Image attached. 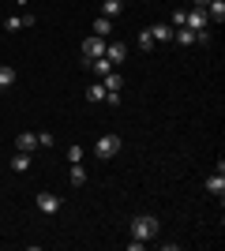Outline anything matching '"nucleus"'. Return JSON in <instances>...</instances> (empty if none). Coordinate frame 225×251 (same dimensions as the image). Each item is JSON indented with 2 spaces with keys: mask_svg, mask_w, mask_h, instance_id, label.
<instances>
[{
  "mask_svg": "<svg viewBox=\"0 0 225 251\" xmlns=\"http://www.w3.org/2000/svg\"><path fill=\"white\" fill-rule=\"evenodd\" d=\"M154 236H158V218H154V214H135V218H131V240H154Z\"/></svg>",
  "mask_w": 225,
  "mask_h": 251,
  "instance_id": "1",
  "label": "nucleus"
},
{
  "mask_svg": "<svg viewBox=\"0 0 225 251\" xmlns=\"http://www.w3.org/2000/svg\"><path fill=\"white\" fill-rule=\"evenodd\" d=\"M117 150H120V135H101L94 143V154L101 157V161H109V157H117Z\"/></svg>",
  "mask_w": 225,
  "mask_h": 251,
  "instance_id": "2",
  "label": "nucleus"
},
{
  "mask_svg": "<svg viewBox=\"0 0 225 251\" xmlns=\"http://www.w3.org/2000/svg\"><path fill=\"white\" fill-rule=\"evenodd\" d=\"M184 26L188 30H210V19H206L203 8H184Z\"/></svg>",
  "mask_w": 225,
  "mask_h": 251,
  "instance_id": "3",
  "label": "nucleus"
},
{
  "mask_svg": "<svg viewBox=\"0 0 225 251\" xmlns=\"http://www.w3.org/2000/svg\"><path fill=\"white\" fill-rule=\"evenodd\" d=\"M105 42H109V38H98V34H90V38L83 42V56H86L83 64L98 60V56H105Z\"/></svg>",
  "mask_w": 225,
  "mask_h": 251,
  "instance_id": "4",
  "label": "nucleus"
},
{
  "mask_svg": "<svg viewBox=\"0 0 225 251\" xmlns=\"http://www.w3.org/2000/svg\"><path fill=\"white\" fill-rule=\"evenodd\" d=\"M60 206H64V202H60L56 191H38V210H42V214H60Z\"/></svg>",
  "mask_w": 225,
  "mask_h": 251,
  "instance_id": "5",
  "label": "nucleus"
},
{
  "mask_svg": "<svg viewBox=\"0 0 225 251\" xmlns=\"http://www.w3.org/2000/svg\"><path fill=\"white\" fill-rule=\"evenodd\" d=\"M34 23H38V15L23 11V15H11V19H4V30H23V26H34Z\"/></svg>",
  "mask_w": 225,
  "mask_h": 251,
  "instance_id": "6",
  "label": "nucleus"
},
{
  "mask_svg": "<svg viewBox=\"0 0 225 251\" xmlns=\"http://www.w3.org/2000/svg\"><path fill=\"white\" fill-rule=\"evenodd\" d=\"M124 56H128V45L124 42H105V60H113V68H117Z\"/></svg>",
  "mask_w": 225,
  "mask_h": 251,
  "instance_id": "7",
  "label": "nucleus"
},
{
  "mask_svg": "<svg viewBox=\"0 0 225 251\" xmlns=\"http://www.w3.org/2000/svg\"><path fill=\"white\" fill-rule=\"evenodd\" d=\"M101 86H105L109 94H120V90H124V75H120L117 68H113L109 75H101Z\"/></svg>",
  "mask_w": 225,
  "mask_h": 251,
  "instance_id": "8",
  "label": "nucleus"
},
{
  "mask_svg": "<svg viewBox=\"0 0 225 251\" xmlns=\"http://www.w3.org/2000/svg\"><path fill=\"white\" fill-rule=\"evenodd\" d=\"M15 150H26V154H34V150H38V135H34V131H19V139H15Z\"/></svg>",
  "mask_w": 225,
  "mask_h": 251,
  "instance_id": "9",
  "label": "nucleus"
},
{
  "mask_svg": "<svg viewBox=\"0 0 225 251\" xmlns=\"http://www.w3.org/2000/svg\"><path fill=\"white\" fill-rule=\"evenodd\" d=\"M105 98H109V90L101 86V79H98L94 86H86V101H90V105H101Z\"/></svg>",
  "mask_w": 225,
  "mask_h": 251,
  "instance_id": "10",
  "label": "nucleus"
},
{
  "mask_svg": "<svg viewBox=\"0 0 225 251\" xmlns=\"http://www.w3.org/2000/svg\"><path fill=\"white\" fill-rule=\"evenodd\" d=\"M206 19L222 26V19H225V0H210V4H206Z\"/></svg>",
  "mask_w": 225,
  "mask_h": 251,
  "instance_id": "11",
  "label": "nucleus"
},
{
  "mask_svg": "<svg viewBox=\"0 0 225 251\" xmlns=\"http://www.w3.org/2000/svg\"><path fill=\"white\" fill-rule=\"evenodd\" d=\"M206 191H210V195H218V199H222V195H225V173H222V169H218L214 176L206 180Z\"/></svg>",
  "mask_w": 225,
  "mask_h": 251,
  "instance_id": "12",
  "label": "nucleus"
},
{
  "mask_svg": "<svg viewBox=\"0 0 225 251\" xmlns=\"http://www.w3.org/2000/svg\"><path fill=\"white\" fill-rule=\"evenodd\" d=\"M68 184H72V188H83V184H86V169H83V161H75V165H72V173H68Z\"/></svg>",
  "mask_w": 225,
  "mask_h": 251,
  "instance_id": "13",
  "label": "nucleus"
},
{
  "mask_svg": "<svg viewBox=\"0 0 225 251\" xmlns=\"http://www.w3.org/2000/svg\"><path fill=\"white\" fill-rule=\"evenodd\" d=\"M173 42L176 45H199L195 42V30H188V26H176V30H173Z\"/></svg>",
  "mask_w": 225,
  "mask_h": 251,
  "instance_id": "14",
  "label": "nucleus"
},
{
  "mask_svg": "<svg viewBox=\"0 0 225 251\" xmlns=\"http://www.w3.org/2000/svg\"><path fill=\"white\" fill-rule=\"evenodd\" d=\"M120 11H124V0H101V15L105 19H117Z\"/></svg>",
  "mask_w": 225,
  "mask_h": 251,
  "instance_id": "15",
  "label": "nucleus"
},
{
  "mask_svg": "<svg viewBox=\"0 0 225 251\" xmlns=\"http://www.w3.org/2000/svg\"><path fill=\"white\" fill-rule=\"evenodd\" d=\"M150 34H154V42H173V26H169V23H158V26H150Z\"/></svg>",
  "mask_w": 225,
  "mask_h": 251,
  "instance_id": "16",
  "label": "nucleus"
},
{
  "mask_svg": "<svg viewBox=\"0 0 225 251\" xmlns=\"http://www.w3.org/2000/svg\"><path fill=\"white\" fill-rule=\"evenodd\" d=\"M26 169H30V154H26V150H19V154L11 157V173H26Z\"/></svg>",
  "mask_w": 225,
  "mask_h": 251,
  "instance_id": "17",
  "label": "nucleus"
},
{
  "mask_svg": "<svg viewBox=\"0 0 225 251\" xmlns=\"http://www.w3.org/2000/svg\"><path fill=\"white\" fill-rule=\"evenodd\" d=\"M94 34H98V38H109V34H113V19L98 15V19H94Z\"/></svg>",
  "mask_w": 225,
  "mask_h": 251,
  "instance_id": "18",
  "label": "nucleus"
},
{
  "mask_svg": "<svg viewBox=\"0 0 225 251\" xmlns=\"http://www.w3.org/2000/svg\"><path fill=\"white\" fill-rule=\"evenodd\" d=\"M86 68H94V72H98V79H101V75H109V72H113V60H105V56H98V60H90Z\"/></svg>",
  "mask_w": 225,
  "mask_h": 251,
  "instance_id": "19",
  "label": "nucleus"
},
{
  "mask_svg": "<svg viewBox=\"0 0 225 251\" xmlns=\"http://www.w3.org/2000/svg\"><path fill=\"white\" fill-rule=\"evenodd\" d=\"M11 83H15V72H11L8 64H0V90H8Z\"/></svg>",
  "mask_w": 225,
  "mask_h": 251,
  "instance_id": "20",
  "label": "nucleus"
},
{
  "mask_svg": "<svg viewBox=\"0 0 225 251\" xmlns=\"http://www.w3.org/2000/svg\"><path fill=\"white\" fill-rule=\"evenodd\" d=\"M135 45H139L143 52H150V49H154V34H150V26H147V30H139V42H135Z\"/></svg>",
  "mask_w": 225,
  "mask_h": 251,
  "instance_id": "21",
  "label": "nucleus"
},
{
  "mask_svg": "<svg viewBox=\"0 0 225 251\" xmlns=\"http://www.w3.org/2000/svg\"><path fill=\"white\" fill-rule=\"evenodd\" d=\"M83 154H86L83 147H68V161H72V165H75V161H83Z\"/></svg>",
  "mask_w": 225,
  "mask_h": 251,
  "instance_id": "22",
  "label": "nucleus"
},
{
  "mask_svg": "<svg viewBox=\"0 0 225 251\" xmlns=\"http://www.w3.org/2000/svg\"><path fill=\"white\" fill-rule=\"evenodd\" d=\"M169 26H173V30H176V26H184V8L173 11V23H169Z\"/></svg>",
  "mask_w": 225,
  "mask_h": 251,
  "instance_id": "23",
  "label": "nucleus"
},
{
  "mask_svg": "<svg viewBox=\"0 0 225 251\" xmlns=\"http://www.w3.org/2000/svg\"><path fill=\"white\" fill-rule=\"evenodd\" d=\"M38 147H53V131H42V135H38Z\"/></svg>",
  "mask_w": 225,
  "mask_h": 251,
  "instance_id": "24",
  "label": "nucleus"
},
{
  "mask_svg": "<svg viewBox=\"0 0 225 251\" xmlns=\"http://www.w3.org/2000/svg\"><path fill=\"white\" fill-rule=\"evenodd\" d=\"M206 4H210V0H192V8H203V11H206Z\"/></svg>",
  "mask_w": 225,
  "mask_h": 251,
  "instance_id": "25",
  "label": "nucleus"
},
{
  "mask_svg": "<svg viewBox=\"0 0 225 251\" xmlns=\"http://www.w3.org/2000/svg\"><path fill=\"white\" fill-rule=\"evenodd\" d=\"M15 4H26V0H15Z\"/></svg>",
  "mask_w": 225,
  "mask_h": 251,
  "instance_id": "26",
  "label": "nucleus"
}]
</instances>
